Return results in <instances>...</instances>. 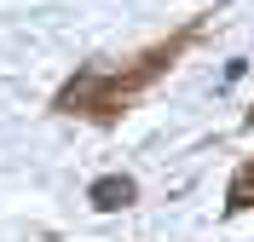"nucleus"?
I'll return each instance as SVG.
<instances>
[{
    "label": "nucleus",
    "instance_id": "obj_4",
    "mask_svg": "<svg viewBox=\"0 0 254 242\" xmlns=\"http://www.w3.org/2000/svg\"><path fill=\"white\" fill-rule=\"evenodd\" d=\"M249 121H254V110H249Z\"/></svg>",
    "mask_w": 254,
    "mask_h": 242
},
{
    "label": "nucleus",
    "instance_id": "obj_2",
    "mask_svg": "<svg viewBox=\"0 0 254 242\" xmlns=\"http://www.w3.org/2000/svg\"><path fill=\"white\" fill-rule=\"evenodd\" d=\"M93 208H104V213H116V208H127V202H133V196H139V185H133V179L127 173H104V179H93Z\"/></svg>",
    "mask_w": 254,
    "mask_h": 242
},
{
    "label": "nucleus",
    "instance_id": "obj_1",
    "mask_svg": "<svg viewBox=\"0 0 254 242\" xmlns=\"http://www.w3.org/2000/svg\"><path fill=\"white\" fill-rule=\"evenodd\" d=\"M196 29H202V23H185L174 41L150 47L144 58H133L127 69H81V75H69V87L52 98V110H64V115H93V121H116V115H122L150 81H162L168 69L179 64V52L196 41Z\"/></svg>",
    "mask_w": 254,
    "mask_h": 242
},
{
    "label": "nucleus",
    "instance_id": "obj_3",
    "mask_svg": "<svg viewBox=\"0 0 254 242\" xmlns=\"http://www.w3.org/2000/svg\"><path fill=\"white\" fill-rule=\"evenodd\" d=\"M249 208H254V161H249V167H237L231 191H225V213H249Z\"/></svg>",
    "mask_w": 254,
    "mask_h": 242
}]
</instances>
